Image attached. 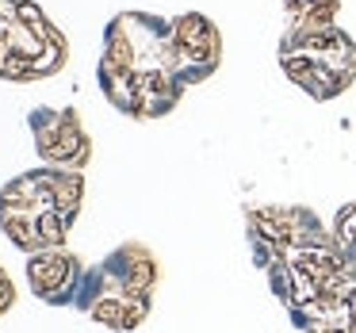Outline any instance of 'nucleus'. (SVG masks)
<instances>
[{
  "mask_svg": "<svg viewBox=\"0 0 356 333\" xmlns=\"http://www.w3.org/2000/svg\"><path fill=\"white\" fill-rule=\"evenodd\" d=\"M100 92L127 119H161L184 100L192 88V70L180 50L177 16H149V12H123L104 31L100 54Z\"/></svg>",
  "mask_w": 356,
  "mask_h": 333,
  "instance_id": "nucleus-1",
  "label": "nucleus"
},
{
  "mask_svg": "<svg viewBox=\"0 0 356 333\" xmlns=\"http://www.w3.org/2000/svg\"><path fill=\"white\" fill-rule=\"evenodd\" d=\"M245 234L257 268L268 276L272 295L284 302L291 322L325 299L348 264L333 230H325L310 207H249Z\"/></svg>",
  "mask_w": 356,
  "mask_h": 333,
  "instance_id": "nucleus-2",
  "label": "nucleus"
},
{
  "mask_svg": "<svg viewBox=\"0 0 356 333\" xmlns=\"http://www.w3.org/2000/svg\"><path fill=\"white\" fill-rule=\"evenodd\" d=\"M85 203V172L31 169L0 188V230L27 257L65 245Z\"/></svg>",
  "mask_w": 356,
  "mask_h": 333,
  "instance_id": "nucleus-3",
  "label": "nucleus"
},
{
  "mask_svg": "<svg viewBox=\"0 0 356 333\" xmlns=\"http://www.w3.org/2000/svg\"><path fill=\"white\" fill-rule=\"evenodd\" d=\"M161 279L154 249L142 241H123L104 261L88 264L77 291V310L115 333H131L154 310V291Z\"/></svg>",
  "mask_w": 356,
  "mask_h": 333,
  "instance_id": "nucleus-4",
  "label": "nucleus"
},
{
  "mask_svg": "<svg viewBox=\"0 0 356 333\" xmlns=\"http://www.w3.org/2000/svg\"><path fill=\"white\" fill-rule=\"evenodd\" d=\"M65 62L70 39L35 0H0V81H47Z\"/></svg>",
  "mask_w": 356,
  "mask_h": 333,
  "instance_id": "nucleus-5",
  "label": "nucleus"
},
{
  "mask_svg": "<svg viewBox=\"0 0 356 333\" xmlns=\"http://www.w3.org/2000/svg\"><path fill=\"white\" fill-rule=\"evenodd\" d=\"M280 70L314 100H337L356 81V42L337 24L287 27L280 39Z\"/></svg>",
  "mask_w": 356,
  "mask_h": 333,
  "instance_id": "nucleus-6",
  "label": "nucleus"
},
{
  "mask_svg": "<svg viewBox=\"0 0 356 333\" xmlns=\"http://www.w3.org/2000/svg\"><path fill=\"white\" fill-rule=\"evenodd\" d=\"M35 138V154L42 157V165L50 169H70V172H85L92 161V138L81 127L77 111L70 108H35L27 115Z\"/></svg>",
  "mask_w": 356,
  "mask_h": 333,
  "instance_id": "nucleus-7",
  "label": "nucleus"
},
{
  "mask_svg": "<svg viewBox=\"0 0 356 333\" xmlns=\"http://www.w3.org/2000/svg\"><path fill=\"white\" fill-rule=\"evenodd\" d=\"M85 272H88V264L65 245L42 249V253L27 257V284H31V295L42 299L47 307H77V291H81Z\"/></svg>",
  "mask_w": 356,
  "mask_h": 333,
  "instance_id": "nucleus-8",
  "label": "nucleus"
},
{
  "mask_svg": "<svg viewBox=\"0 0 356 333\" xmlns=\"http://www.w3.org/2000/svg\"><path fill=\"white\" fill-rule=\"evenodd\" d=\"M295 330H302V333H356V257H348L337 284L325 291V299L318 307H310L295 322Z\"/></svg>",
  "mask_w": 356,
  "mask_h": 333,
  "instance_id": "nucleus-9",
  "label": "nucleus"
},
{
  "mask_svg": "<svg viewBox=\"0 0 356 333\" xmlns=\"http://www.w3.org/2000/svg\"><path fill=\"white\" fill-rule=\"evenodd\" d=\"M341 0H302V4H291V27H325L337 24Z\"/></svg>",
  "mask_w": 356,
  "mask_h": 333,
  "instance_id": "nucleus-10",
  "label": "nucleus"
},
{
  "mask_svg": "<svg viewBox=\"0 0 356 333\" xmlns=\"http://www.w3.org/2000/svg\"><path fill=\"white\" fill-rule=\"evenodd\" d=\"M333 238L348 257H356V203H345L333 218Z\"/></svg>",
  "mask_w": 356,
  "mask_h": 333,
  "instance_id": "nucleus-11",
  "label": "nucleus"
},
{
  "mask_svg": "<svg viewBox=\"0 0 356 333\" xmlns=\"http://www.w3.org/2000/svg\"><path fill=\"white\" fill-rule=\"evenodd\" d=\"M12 307H16V284H12V276L4 272V264H0V318L8 314Z\"/></svg>",
  "mask_w": 356,
  "mask_h": 333,
  "instance_id": "nucleus-12",
  "label": "nucleus"
}]
</instances>
